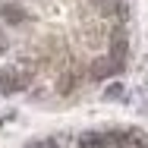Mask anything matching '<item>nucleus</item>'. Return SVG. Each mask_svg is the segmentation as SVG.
<instances>
[{
    "label": "nucleus",
    "mask_w": 148,
    "mask_h": 148,
    "mask_svg": "<svg viewBox=\"0 0 148 148\" xmlns=\"http://www.w3.org/2000/svg\"><path fill=\"white\" fill-rule=\"evenodd\" d=\"M117 73H123V60L114 57V54L98 57L91 63V79H98V82H104V79H110V76H117Z\"/></svg>",
    "instance_id": "nucleus-1"
},
{
    "label": "nucleus",
    "mask_w": 148,
    "mask_h": 148,
    "mask_svg": "<svg viewBox=\"0 0 148 148\" xmlns=\"http://www.w3.org/2000/svg\"><path fill=\"white\" fill-rule=\"evenodd\" d=\"M29 76H32V69H25V73H19V69H0V91L3 95H13V91L25 88L29 85Z\"/></svg>",
    "instance_id": "nucleus-2"
},
{
    "label": "nucleus",
    "mask_w": 148,
    "mask_h": 148,
    "mask_svg": "<svg viewBox=\"0 0 148 148\" xmlns=\"http://www.w3.org/2000/svg\"><path fill=\"white\" fill-rule=\"evenodd\" d=\"M0 19L10 22V25H19V22L25 19V10L16 6V3H6V6H0Z\"/></svg>",
    "instance_id": "nucleus-3"
},
{
    "label": "nucleus",
    "mask_w": 148,
    "mask_h": 148,
    "mask_svg": "<svg viewBox=\"0 0 148 148\" xmlns=\"http://www.w3.org/2000/svg\"><path fill=\"white\" fill-rule=\"evenodd\" d=\"M79 145L82 148H110V139L107 136H98V132H85L79 139Z\"/></svg>",
    "instance_id": "nucleus-4"
},
{
    "label": "nucleus",
    "mask_w": 148,
    "mask_h": 148,
    "mask_svg": "<svg viewBox=\"0 0 148 148\" xmlns=\"http://www.w3.org/2000/svg\"><path fill=\"white\" fill-rule=\"evenodd\" d=\"M110 54L114 57H126V35H123V29H117L114 35H110Z\"/></svg>",
    "instance_id": "nucleus-5"
},
{
    "label": "nucleus",
    "mask_w": 148,
    "mask_h": 148,
    "mask_svg": "<svg viewBox=\"0 0 148 148\" xmlns=\"http://www.w3.org/2000/svg\"><path fill=\"white\" fill-rule=\"evenodd\" d=\"M104 98H107V101H114V98H123V85H110V88L104 91Z\"/></svg>",
    "instance_id": "nucleus-6"
},
{
    "label": "nucleus",
    "mask_w": 148,
    "mask_h": 148,
    "mask_svg": "<svg viewBox=\"0 0 148 148\" xmlns=\"http://www.w3.org/2000/svg\"><path fill=\"white\" fill-rule=\"evenodd\" d=\"M3 51H6V38L0 35V54H3Z\"/></svg>",
    "instance_id": "nucleus-7"
}]
</instances>
